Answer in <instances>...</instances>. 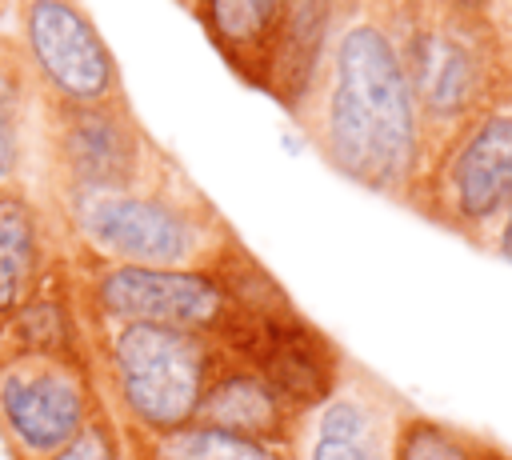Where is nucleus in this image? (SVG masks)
<instances>
[{
  "label": "nucleus",
  "mask_w": 512,
  "mask_h": 460,
  "mask_svg": "<svg viewBox=\"0 0 512 460\" xmlns=\"http://www.w3.org/2000/svg\"><path fill=\"white\" fill-rule=\"evenodd\" d=\"M320 88L300 108L320 156L352 184L412 204L424 168V128L396 36L368 16L348 20Z\"/></svg>",
  "instance_id": "f257e3e1"
},
{
  "label": "nucleus",
  "mask_w": 512,
  "mask_h": 460,
  "mask_svg": "<svg viewBox=\"0 0 512 460\" xmlns=\"http://www.w3.org/2000/svg\"><path fill=\"white\" fill-rule=\"evenodd\" d=\"M68 256L132 268H212L236 232L180 164L136 188L44 196Z\"/></svg>",
  "instance_id": "f03ea898"
},
{
  "label": "nucleus",
  "mask_w": 512,
  "mask_h": 460,
  "mask_svg": "<svg viewBox=\"0 0 512 460\" xmlns=\"http://www.w3.org/2000/svg\"><path fill=\"white\" fill-rule=\"evenodd\" d=\"M84 340L104 408L124 432L144 436L192 424L212 376L228 360L212 336L156 324H120L88 312Z\"/></svg>",
  "instance_id": "7ed1b4c3"
},
{
  "label": "nucleus",
  "mask_w": 512,
  "mask_h": 460,
  "mask_svg": "<svg viewBox=\"0 0 512 460\" xmlns=\"http://www.w3.org/2000/svg\"><path fill=\"white\" fill-rule=\"evenodd\" d=\"M404 36L396 40L420 128L440 140L476 116L496 92V36L488 16L444 8L440 0L412 4L404 12Z\"/></svg>",
  "instance_id": "20e7f679"
},
{
  "label": "nucleus",
  "mask_w": 512,
  "mask_h": 460,
  "mask_svg": "<svg viewBox=\"0 0 512 460\" xmlns=\"http://www.w3.org/2000/svg\"><path fill=\"white\" fill-rule=\"evenodd\" d=\"M412 208L468 240L496 232L512 208V88L496 92L424 156Z\"/></svg>",
  "instance_id": "39448f33"
},
{
  "label": "nucleus",
  "mask_w": 512,
  "mask_h": 460,
  "mask_svg": "<svg viewBox=\"0 0 512 460\" xmlns=\"http://www.w3.org/2000/svg\"><path fill=\"white\" fill-rule=\"evenodd\" d=\"M44 140V196L120 192L152 184L176 168V160L136 120L132 100L100 108L40 104Z\"/></svg>",
  "instance_id": "423d86ee"
},
{
  "label": "nucleus",
  "mask_w": 512,
  "mask_h": 460,
  "mask_svg": "<svg viewBox=\"0 0 512 460\" xmlns=\"http://www.w3.org/2000/svg\"><path fill=\"white\" fill-rule=\"evenodd\" d=\"M8 12L36 104L100 108L128 100L120 60L84 0H8Z\"/></svg>",
  "instance_id": "0eeeda50"
},
{
  "label": "nucleus",
  "mask_w": 512,
  "mask_h": 460,
  "mask_svg": "<svg viewBox=\"0 0 512 460\" xmlns=\"http://www.w3.org/2000/svg\"><path fill=\"white\" fill-rule=\"evenodd\" d=\"M72 260V280L80 308L100 320L120 324H156L196 336L228 340L236 328L240 304L216 268H132V264H96Z\"/></svg>",
  "instance_id": "6e6552de"
},
{
  "label": "nucleus",
  "mask_w": 512,
  "mask_h": 460,
  "mask_svg": "<svg viewBox=\"0 0 512 460\" xmlns=\"http://www.w3.org/2000/svg\"><path fill=\"white\" fill-rule=\"evenodd\" d=\"M100 404L88 356L0 344V448L8 460H52Z\"/></svg>",
  "instance_id": "1a4fd4ad"
},
{
  "label": "nucleus",
  "mask_w": 512,
  "mask_h": 460,
  "mask_svg": "<svg viewBox=\"0 0 512 460\" xmlns=\"http://www.w3.org/2000/svg\"><path fill=\"white\" fill-rule=\"evenodd\" d=\"M64 260V236L44 196L24 180L0 188V336Z\"/></svg>",
  "instance_id": "9d476101"
},
{
  "label": "nucleus",
  "mask_w": 512,
  "mask_h": 460,
  "mask_svg": "<svg viewBox=\"0 0 512 460\" xmlns=\"http://www.w3.org/2000/svg\"><path fill=\"white\" fill-rule=\"evenodd\" d=\"M396 412L384 392L340 376V384L300 420L296 460H392Z\"/></svg>",
  "instance_id": "9b49d317"
},
{
  "label": "nucleus",
  "mask_w": 512,
  "mask_h": 460,
  "mask_svg": "<svg viewBox=\"0 0 512 460\" xmlns=\"http://www.w3.org/2000/svg\"><path fill=\"white\" fill-rule=\"evenodd\" d=\"M300 420L304 416H296L292 404L252 364L232 360V356L212 376L200 400V412H196V424L224 428V432L264 440V444H296Z\"/></svg>",
  "instance_id": "f8f14e48"
},
{
  "label": "nucleus",
  "mask_w": 512,
  "mask_h": 460,
  "mask_svg": "<svg viewBox=\"0 0 512 460\" xmlns=\"http://www.w3.org/2000/svg\"><path fill=\"white\" fill-rule=\"evenodd\" d=\"M284 12L288 0H196L192 8L208 44L252 88H264Z\"/></svg>",
  "instance_id": "ddd939ff"
},
{
  "label": "nucleus",
  "mask_w": 512,
  "mask_h": 460,
  "mask_svg": "<svg viewBox=\"0 0 512 460\" xmlns=\"http://www.w3.org/2000/svg\"><path fill=\"white\" fill-rule=\"evenodd\" d=\"M332 0H288L272 60H268V76H264V92L276 96L292 116H300L304 100L316 88V72H320V52L328 40V24H332Z\"/></svg>",
  "instance_id": "4468645a"
},
{
  "label": "nucleus",
  "mask_w": 512,
  "mask_h": 460,
  "mask_svg": "<svg viewBox=\"0 0 512 460\" xmlns=\"http://www.w3.org/2000/svg\"><path fill=\"white\" fill-rule=\"evenodd\" d=\"M132 460H296L292 444H264L208 424H184L172 432H124Z\"/></svg>",
  "instance_id": "2eb2a0df"
},
{
  "label": "nucleus",
  "mask_w": 512,
  "mask_h": 460,
  "mask_svg": "<svg viewBox=\"0 0 512 460\" xmlns=\"http://www.w3.org/2000/svg\"><path fill=\"white\" fill-rule=\"evenodd\" d=\"M392 460H512V452L472 428L400 408L392 428Z\"/></svg>",
  "instance_id": "dca6fc26"
},
{
  "label": "nucleus",
  "mask_w": 512,
  "mask_h": 460,
  "mask_svg": "<svg viewBox=\"0 0 512 460\" xmlns=\"http://www.w3.org/2000/svg\"><path fill=\"white\" fill-rule=\"evenodd\" d=\"M52 460H132V448H128V436H124L120 420L100 404L92 412V420Z\"/></svg>",
  "instance_id": "f3484780"
},
{
  "label": "nucleus",
  "mask_w": 512,
  "mask_h": 460,
  "mask_svg": "<svg viewBox=\"0 0 512 460\" xmlns=\"http://www.w3.org/2000/svg\"><path fill=\"white\" fill-rule=\"evenodd\" d=\"M24 124L28 112L20 108H0V188L20 180V164H24Z\"/></svg>",
  "instance_id": "a211bd4d"
},
{
  "label": "nucleus",
  "mask_w": 512,
  "mask_h": 460,
  "mask_svg": "<svg viewBox=\"0 0 512 460\" xmlns=\"http://www.w3.org/2000/svg\"><path fill=\"white\" fill-rule=\"evenodd\" d=\"M492 244H496V252L504 256V260H512V208L504 212V220L496 224V232H492Z\"/></svg>",
  "instance_id": "6ab92c4d"
},
{
  "label": "nucleus",
  "mask_w": 512,
  "mask_h": 460,
  "mask_svg": "<svg viewBox=\"0 0 512 460\" xmlns=\"http://www.w3.org/2000/svg\"><path fill=\"white\" fill-rule=\"evenodd\" d=\"M444 8H456V12H468V16H488V0H440Z\"/></svg>",
  "instance_id": "aec40b11"
},
{
  "label": "nucleus",
  "mask_w": 512,
  "mask_h": 460,
  "mask_svg": "<svg viewBox=\"0 0 512 460\" xmlns=\"http://www.w3.org/2000/svg\"><path fill=\"white\" fill-rule=\"evenodd\" d=\"M176 4H180V8H188V12L196 8V0H176Z\"/></svg>",
  "instance_id": "412c9836"
},
{
  "label": "nucleus",
  "mask_w": 512,
  "mask_h": 460,
  "mask_svg": "<svg viewBox=\"0 0 512 460\" xmlns=\"http://www.w3.org/2000/svg\"><path fill=\"white\" fill-rule=\"evenodd\" d=\"M4 16H8V0H0V20H4Z\"/></svg>",
  "instance_id": "4be33fe9"
}]
</instances>
